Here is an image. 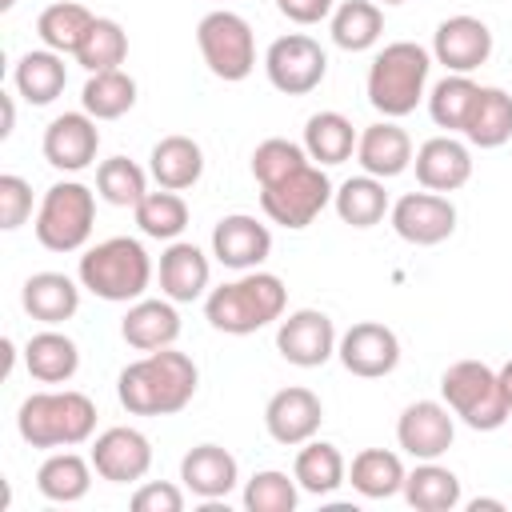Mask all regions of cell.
I'll return each instance as SVG.
<instances>
[{
	"instance_id": "cell-35",
	"label": "cell",
	"mask_w": 512,
	"mask_h": 512,
	"mask_svg": "<svg viewBox=\"0 0 512 512\" xmlns=\"http://www.w3.org/2000/svg\"><path fill=\"white\" fill-rule=\"evenodd\" d=\"M404 460L388 448H364L352 456V468H348V484L364 496V500H388L396 492H404Z\"/></svg>"
},
{
	"instance_id": "cell-16",
	"label": "cell",
	"mask_w": 512,
	"mask_h": 512,
	"mask_svg": "<svg viewBox=\"0 0 512 512\" xmlns=\"http://www.w3.org/2000/svg\"><path fill=\"white\" fill-rule=\"evenodd\" d=\"M492 56V28L480 16H448L436 24L432 32V60L444 64L448 72H464L472 76L480 64H488Z\"/></svg>"
},
{
	"instance_id": "cell-24",
	"label": "cell",
	"mask_w": 512,
	"mask_h": 512,
	"mask_svg": "<svg viewBox=\"0 0 512 512\" xmlns=\"http://www.w3.org/2000/svg\"><path fill=\"white\" fill-rule=\"evenodd\" d=\"M356 164L368 176L392 180V176H400L412 164V136L396 120H376L356 140Z\"/></svg>"
},
{
	"instance_id": "cell-38",
	"label": "cell",
	"mask_w": 512,
	"mask_h": 512,
	"mask_svg": "<svg viewBox=\"0 0 512 512\" xmlns=\"http://www.w3.org/2000/svg\"><path fill=\"white\" fill-rule=\"evenodd\" d=\"M476 96H480V84H476L472 76L448 72L444 80H436V84L428 88L424 100H428V116H432L436 128H444V132H464Z\"/></svg>"
},
{
	"instance_id": "cell-41",
	"label": "cell",
	"mask_w": 512,
	"mask_h": 512,
	"mask_svg": "<svg viewBox=\"0 0 512 512\" xmlns=\"http://www.w3.org/2000/svg\"><path fill=\"white\" fill-rule=\"evenodd\" d=\"M132 212H136L140 232L152 236V240H180V232L188 228V204H184V196L172 192V188L148 192Z\"/></svg>"
},
{
	"instance_id": "cell-11",
	"label": "cell",
	"mask_w": 512,
	"mask_h": 512,
	"mask_svg": "<svg viewBox=\"0 0 512 512\" xmlns=\"http://www.w3.org/2000/svg\"><path fill=\"white\" fill-rule=\"evenodd\" d=\"M392 232L404 244L416 248H436L456 232V204L444 192H404L392 208H388Z\"/></svg>"
},
{
	"instance_id": "cell-48",
	"label": "cell",
	"mask_w": 512,
	"mask_h": 512,
	"mask_svg": "<svg viewBox=\"0 0 512 512\" xmlns=\"http://www.w3.org/2000/svg\"><path fill=\"white\" fill-rule=\"evenodd\" d=\"M0 104H4V124H0V140H8V136H12V128H16V104H12V96H8V92H0Z\"/></svg>"
},
{
	"instance_id": "cell-33",
	"label": "cell",
	"mask_w": 512,
	"mask_h": 512,
	"mask_svg": "<svg viewBox=\"0 0 512 512\" xmlns=\"http://www.w3.org/2000/svg\"><path fill=\"white\" fill-rule=\"evenodd\" d=\"M332 208H336V216H340L348 228H372V224H380V220L388 216L392 204H388L384 180L360 172V176H348V180L332 192Z\"/></svg>"
},
{
	"instance_id": "cell-2",
	"label": "cell",
	"mask_w": 512,
	"mask_h": 512,
	"mask_svg": "<svg viewBox=\"0 0 512 512\" xmlns=\"http://www.w3.org/2000/svg\"><path fill=\"white\" fill-rule=\"evenodd\" d=\"M284 308H288V288L276 272H264V268L240 272L236 280L204 296V316L224 336H252L268 324H280Z\"/></svg>"
},
{
	"instance_id": "cell-5",
	"label": "cell",
	"mask_w": 512,
	"mask_h": 512,
	"mask_svg": "<svg viewBox=\"0 0 512 512\" xmlns=\"http://www.w3.org/2000/svg\"><path fill=\"white\" fill-rule=\"evenodd\" d=\"M76 276L92 296L108 304H132L152 284V256L136 236H108L84 248Z\"/></svg>"
},
{
	"instance_id": "cell-52",
	"label": "cell",
	"mask_w": 512,
	"mask_h": 512,
	"mask_svg": "<svg viewBox=\"0 0 512 512\" xmlns=\"http://www.w3.org/2000/svg\"><path fill=\"white\" fill-rule=\"evenodd\" d=\"M380 4H404V0H380Z\"/></svg>"
},
{
	"instance_id": "cell-18",
	"label": "cell",
	"mask_w": 512,
	"mask_h": 512,
	"mask_svg": "<svg viewBox=\"0 0 512 512\" xmlns=\"http://www.w3.org/2000/svg\"><path fill=\"white\" fill-rule=\"evenodd\" d=\"M44 160L60 172H84L88 164H96L100 152V128L96 120L80 108V112H60L52 116V124L44 128Z\"/></svg>"
},
{
	"instance_id": "cell-36",
	"label": "cell",
	"mask_w": 512,
	"mask_h": 512,
	"mask_svg": "<svg viewBox=\"0 0 512 512\" xmlns=\"http://www.w3.org/2000/svg\"><path fill=\"white\" fill-rule=\"evenodd\" d=\"M464 140L472 148H500L512 140V96L496 84H480V96L472 104V116L464 124Z\"/></svg>"
},
{
	"instance_id": "cell-1",
	"label": "cell",
	"mask_w": 512,
	"mask_h": 512,
	"mask_svg": "<svg viewBox=\"0 0 512 512\" xmlns=\"http://www.w3.org/2000/svg\"><path fill=\"white\" fill-rule=\"evenodd\" d=\"M200 388V368L188 352L156 348L124 364L116 376V396L132 416H176L192 404Z\"/></svg>"
},
{
	"instance_id": "cell-34",
	"label": "cell",
	"mask_w": 512,
	"mask_h": 512,
	"mask_svg": "<svg viewBox=\"0 0 512 512\" xmlns=\"http://www.w3.org/2000/svg\"><path fill=\"white\" fill-rule=\"evenodd\" d=\"M292 476L300 484V492H312V496H332L344 480H348V464L340 456L336 444L328 440H304L300 452H296V464H292Z\"/></svg>"
},
{
	"instance_id": "cell-8",
	"label": "cell",
	"mask_w": 512,
	"mask_h": 512,
	"mask_svg": "<svg viewBox=\"0 0 512 512\" xmlns=\"http://www.w3.org/2000/svg\"><path fill=\"white\" fill-rule=\"evenodd\" d=\"M196 48L208 64V72L224 84H240L252 76L256 68V36L252 24L232 12V8H216L208 16H200L196 24Z\"/></svg>"
},
{
	"instance_id": "cell-37",
	"label": "cell",
	"mask_w": 512,
	"mask_h": 512,
	"mask_svg": "<svg viewBox=\"0 0 512 512\" xmlns=\"http://www.w3.org/2000/svg\"><path fill=\"white\" fill-rule=\"evenodd\" d=\"M80 108L92 120H120L124 112L136 108V80L124 68H108V72H88L84 92H80Z\"/></svg>"
},
{
	"instance_id": "cell-23",
	"label": "cell",
	"mask_w": 512,
	"mask_h": 512,
	"mask_svg": "<svg viewBox=\"0 0 512 512\" xmlns=\"http://www.w3.org/2000/svg\"><path fill=\"white\" fill-rule=\"evenodd\" d=\"M208 280L212 264L204 248H196L192 240H168V248L160 252V292L176 304H192L208 292Z\"/></svg>"
},
{
	"instance_id": "cell-39",
	"label": "cell",
	"mask_w": 512,
	"mask_h": 512,
	"mask_svg": "<svg viewBox=\"0 0 512 512\" xmlns=\"http://www.w3.org/2000/svg\"><path fill=\"white\" fill-rule=\"evenodd\" d=\"M92 12L84 8V4H76V0H56V4H48L40 16H36V36H40V44L44 48H52V52H68V56H76V48H80V40L88 36V28H92Z\"/></svg>"
},
{
	"instance_id": "cell-9",
	"label": "cell",
	"mask_w": 512,
	"mask_h": 512,
	"mask_svg": "<svg viewBox=\"0 0 512 512\" xmlns=\"http://www.w3.org/2000/svg\"><path fill=\"white\" fill-rule=\"evenodd\" d=\"M332 192L336 188H332L328 172L308 160L304 168H296V172H288V176H280L272 184H260V208H264V216L272 224L300 232L332 204Z\"/></svg>"
},
{
	"instance_id": "cell-50",
	"label": "cell",
	"mask_w": 512,
	"mask_h": 512,
	"mask_svg": "<svg viewBox=\"0 0 512 512\" xmlns=\"http://www.w3.org/2000/svg\"><path fill=\"white\" fill-rule=\"evenodd\" d=\"M496 372H500V388H504V396H508V404H512V360H504Z\"/></svg>"
},
{
	"instance_id": "cell-20",
	"label": "cell",
	"mask_w": 512,
	"mask_h": 512,
	"mask_svg": "<svg viewBox=\"0 0 512 512\" xmlns=\"http://www.w3.org/2000/svg\"><path fill=\"white\" fill-rule=\"evenodd\" d=\"M412 164H416L420 188H428V192H444L448 196V192H456V188H464L472 180V148L464 140H456L452 132L424 140L416 148Z\"/></svg>"
},
{
	"instance_id": "cell-28",
	"label": "cell",
	"mask_w": 512,
	"mask_h": 512,
	"mask_svg": "<svg viewBox=\"0 0 512 512\" xmlns=\"http://www.w3.org/2000/svg\"><path fill=\"white\" fill-rule=\"evenodd\" d=\"M24 368L32 380L40 384H68L80 368V348L72 336H64L60 328H44L36 336H28L24 344Z\"/></svg>"
},
{
	"instance_id": "cell-15",
	"label": "cell",
	"mask_w": 512,
	"mask_h": 512,
	"mask_svg": "<svg viewBox=\"0 0 512 512\" xmlns=\"http://www.w3.org/2000/svg\"><path fill=\"white\" fill-rule=\"evenodd\" d=\"M456 440V416L444 400H412L396 420V444L412 460H440Z\"/></svg>"
},
{
	"instance_id": "cell-29",
	"label": "cell",
	"mask_w": 512,
	"mask_h": 512,
	"mask_svg": "<svg viewBox=\"0 0 512 512\" xmlns=\"http://www.w3.org/2000/svg\"><path fill=\"white\" fill-rule=\"evenodd\" d=\"M12 84H16V92H20L28 104H36V108L52 104V100L64 92V84H68L64 56L52 52V48H32V52H24V56L16 60V68H12Z\"/></svg>"
},
{
	"instance_id": "cell-25",
	"label": "cell",
	"mask_w": 512,
	"mask_h": 512,
	"mask_svg": "<svg viewBox=\"0 0 512 512\" xmlns=\"http://www.w3.org/2000/svg\"><path fill=\"white\" fill-rule=\"evenodd\" d=\"M80 288H84V284H76V280L64 276V272H32V276L24 280V288H20V304H24V312H28L32 320L56 328V324H64V320L76 316V308H80Z\"/></svg>"
},
{
	"instance_id": "cell-47",
	"label": "cell",
	"mask_w": 512,
	"mask_h": 512,
	"mask_svg": "<svg viewBox=\"0 0 512 512\" xmlns=\"http://www.w3.org/2000/svg\"><path fill=\"white\" fill-rule=\"evenodd\" d=\"M276 8H280V16H288L292 24H320V20H328L332 16V0H276Z\"/></svg>"
},
{
	"instance_id": "cell-32",
	"label": "cell",
	"mask_w": 512,
	"mask_h": 512,
	"mask_svg": "<svg viewBox=\"0 0 512 512\" xmlns=\"http://www.w3.org/2000/svg\"><path fill=\"white\" fill-rule=\"evenodd\" d=\"M404 500L416 512H452L460 508L464 492H460V476L436 460H420L408 476H404Z\"/></svg>"
},
{
	"instance_id": "cell-46",
	"label": "cell",
	"mask_w": 512,
	"mask_h": 512,
	"mask_svg": "<svg viewBox=\"0 0 512 512\" xmlns=\"http://www.w3.org/2000/svg\"><path fill=\"white\" fill-rule=\"evenodd\" d=\"M132 512H180L184 508V492L168 480H148L132 492Z\"/></svg>"
},
{
	"instance_id": "cell-45",
	"label": "cell",
	"mask_w": 512,
	"mask_h": 512,
	"mask_svg": "<svg viewBox=\"0 0 512 512\" xmlns=\"http://www.w3.org/2000/svg\"><path fill=\"white\" fill-rule=\"evenodd\" d=\"M28 216H32V184L16 172H4L0 176V228L16 232Z\"/></svg>"
},
{
	"instance_id": "cell-40",
	"label": "cell",
	"mask_w": 512,
	"mask_h": 512,
	"mask_svg": "<svg viewBox=\"0 0 512 512\" xmlns=\"http://www.w3.org/2000/svg\"><path fill=\"white\" fill-rule=\"evenodd\" d=\"M96 192L112 208H136L148 196V176L128 156H108L96 164Z\"/></svg>"
},
{
	"instance_id": "cell-6",
	"label": "cell",
	"mask_w": 512,
	"mask_h": 512,
	"mask_svg": "<svg viewBox=\"0 0 512 512\" xmlns=\"http://www.w3.org/2000/svg\"><path fill=\"white\" fill-rule=\"evenodd\" d=\"M440 396L452 408V416L460 424H468L472 432H496L512 416V404L500 388V372L488 368L484 360L448 364L444 376H440Z\"/></svg>"
},
{
	"instance_id": "cell-22",
	"label": "cell",
	"mask_w": 512,
	"mask_h": 512,
	"mask_svg": "<svg viewBox=\"0 0 512 512\" xmlns=\"http://www.w3.org/2000/svg\"><path fill=\"white\" fill-rule=\"evenodd\" d=\"M120 336L128 348L136 352H156V348H172L176 336H180V312H176V300L160 296V300H132L124 320H120Z\"/></svg>"
},
{
	"instance_id": "cell-13",
	"label": "cell",
	"mask_w": 512,
	"mask_h": 512,
	"mask_svg": "<svg viewBox=\"0 0 512 512\" xmlns=\"http://www.w3.org/2000/svg\"><path fill=\"white\" fill-rule=\"evenodd\" d=\"M88 460H92L100 480H108V484H136L152 468V440L140 428L116 424V428H104L92 440Z\"/></svg>"
},
{
	"instance_id": "cell-19",
	"label": "cell",
	"mask_w": 512,
	"mask_h": 512,
	"mask_svg": "<svg viewBox=\"0 0 512 512\" xmlns=\"http://www.w3.org/2000/svg\"><path fill=\"white\" fill-rule=\"evenodd\" d=\"M212 256L232 272H252L272 256V232L248 212H232L212 228Z\"/></svg>"
},
{
	"instance_id": "cell-43",
	"label": "cell",
	"mask_w": 512,
	"mask_h": 512,
	"mask_svg": "<svg viewBox=\"0 0 512 512\" xmlns=\"http://www.w3.org/2000/svg\"><path fill=\"white\" fill-rule=\"evenodd\" d=\"M300 504V484L288 472L264 468L244 484V508L248 512H296Z\"/></svg>"
},
{
	"instance_id": "cell-7",
	"label": "cell",
	"mask_w": 512,
	"mask_h": 512,
	"mask_svg": "<svg viewBox=\"0 0 512 512\" xmlns=\"http://www.w3.org/2000/svg\"><path fill=\"white\" fill-rule=\"evenodd\" d=\"M96 224V192L80 180H56L36 208L32 232L48 252H80Z\"/></svg>"
},
{
	"instance_id": "cell-31",
	"label": "cell",
	"mask_w": 512,
	"mask_h": 512,
	"mask_svg": "<svg viewBox=\"0 0 512 512\" xmlns=\"http://www.w3.org/2000/svg\"><path fill=\"white\" fill-rule=\"evenodd\" d=\"M332 44L344 52H368L384 36V12L376 0H340L328 16Z\"/></svg>"
},
{
	"instance_id": "cell-17",
	"label": "cell",
	"mask_w": 512,
	"mask_h": 512,
	"mask_svg": "<svg viewBox=\"0 0 512 512\" xmlns=\"http://www.w3.org/2000/svg\"><path fill=\"white\" fill-rule=\"evenodd\" d=\"M320 424H324V404L304 384H288V388L272 392V400L264 404V428L284 448H300L304 440H312L320 432Z\"/></svg>"
},
{
	"instance_id": "cell-14",
	"label": "cell",
	"mask_w": 512,
	"mask_h": 512,
	"mask_svg": "<svg viewBox=\"0 0 512 512\" xmlns=\"http://www.w3.org/2000/svg\"><path fill=\"white\" fill-rule=\"evenodd\" d=\"M336 356H340L344 372H352L360 380H380V376L396 372V364H400V336L380 320H360L340 336Z\"/></svg>"
},
{
	"instance_id": "cell-12",
	"label": "cell",
	"mask_w": 512,
	"mask_h": 512,
	"mask_svg": "<svg viewBox=\"0 0 512 512\" xmlns=\"http://www.w3.org/2000/svg\"><path fill=\"white\" fill-rule=\"evenodd\" d=\"M336 324L320 308H296L276 324V352L296 368H320L336 356Z\"/></svg>"
},
{
	"instance_id": "cell-44",
	"label": "cell",
	"mask_w": 512,
	"mask_h": 512,
	"mask_svg": "<svg viewBox=\"0 0 512 512\" xmlns=\"http://www.w3.org/2000/svg\"><path fill=\"white\" fill-rule=\"evenodd\" d=\"M304 164H308L304 144L284 140V136H268L252 152V176H256V184H272V180H280V176H288V172H296Z\"/></svg>"
},
{
	"instance_id": "cell-26",
	"label": "cell",
	"mask_w": 512,
	"mask_h": 512,
	"mask_svg": "<svg viewBox=\"0 0 512 512\" xmlns=\"http://www.w3.org/2000/svg\"><path fill=\"white\" fill-rule=\"evenodd\" d=\"M356 140H360V132L352 128V120L344 112L324 108V112H312L304 120V140L300 144H304L312 164L332 168V164H344V160L356 156Z\"/></svg>"
},
{
	"instance_id": "cell-21",
	"label": "cell",
	"mask_w": 512,
	"mask_h": 512,
	"mask_svg": "<svg viewBox=\"0 0 512 512\" xmlns=\"http://www.w3.org/2000/svg\"><path fill=\"white\" fill-rule=\"evenodd\" d=\"M180 480H184V488H188L196 500L212 504V500H224V496L240 484V464H236V456H232L228 448H220V444H196V448H188L184 460H180Z\"/></svg>"
},
{
	"instance_id": "cell-30",
	"label": "cell",
	"mask_w": 512,
	"mask_h": 512,
	"mask_svg": "<svg viewBox=\"0 0 512 512\" xmlns=\"http://www.w3.org/2000/svg\"><path fill=\"white\" fill-rule=\"evenodd\" d=\"M92 460H84L80 452H52L40 468H36V488H40V496L44 500H52V504H76V500H84L88 496V488H92Z\"/></svg>"
},
{
	"instance_id": "cell-4",
	"label": "cell",
	"mask_w": 512,
	"mask_h": 512,
	"mask_svg": "<svg viewBox=\"0 0 512 512\" xmlns=\"http://www.w3.org/2000/svg\"><path fill=\"white\" fill-rule=\"evenodd\" d=\"M16 432L32 448H76L96 432V404L76 388L32 392L16 412Z\"/></svg>"
},
{
	"instance_id": "cell-27",
	"label": "cell",
	"mask_w": 512,
	"mask_h": 512,
	"mask_svg": "<svg viewBox=\"0 0 512 512\" xmlns=\"http://www.w3.org/2000/svg\"><path fill=\"white\" fill-rule=\"evenodd\" d=\"M148 172L160 188H172V192H184L192 188L200 176H204V148L192 140V136H164L152 144V156H148Z\"/></svg>"
},
{
	"instance_id": "cell-3",
	"label": "cell",
	"mask_w": 512,
	"mask_h": 512,
	"mask_svg": "<svg viewBox=\"0 0 512 512\" xmlns=\"http://www.w3.org/2000/svg\"><path fill=\"white\" fill-rule=\"evenodd\" d=\"M428 72H432V52L416 40H392L384 44L372 64H368V104L384 120H400L416 112V104L428 96Z\"/></svg>"
},
{
	"instance_id": "cell-10",
	"label": "cell",
	"mask_w": 512,
	"mask_h": 512,
	"mask_svg": "<svg viewBox=\"0 0 512 512\" xmlns=\"http://www.w3.org/2000/svg\"><path fill=\"white\" fill-rule=\"evenodd\" d=\"M264 72H268V84L276 92H284V96H308L328 76V52L308 32H288V36H276L268 44Z\"/></svg>"
},
{
	"instance_id": "cell-51",
	"label": "cell",
	"mask_w": 512,
	"mask_h": 512,
	"mask_svg": "<svg viewBox=\"0 0 512 512\" xmlns=\"http://www.w3.org/2000/svg\"><path fill=\"white\" fill-rule=\"evenodd\" d=\"M16 8V0H0V12H12Z\"/></svg>"
},
{
	"instance_id": "cell-49",
	"label": "cell",
	"mask_w": 512,
	"mask_h": 512,
	"mask_svg": "<svg viewBox=\"0 0 512 512\" xmlns=\"http://www.w3.org/2000/svg\"><path fill=\"white\" fill-rule=\"evenodd\" d=\"M508 504L504 500H492V496H476V500H468V512H504Z\"/></svg>"
},
{
	"instance_id": "cell-42",
	"label": "cell",
	"mask_w": 512,
	"mask_h": 512,
	"mask_svg": "<svg viewBox=\"0 0 512 512\" xmlns=\"http://www.w3.org/2000/svg\"><path fill=\"white\" fill-rule=\"evenodd\" d=\"M124 60H128V32L116 20L96 16L88 36L76 48V64L84 72H108V68H120Z\"/></svg>"
}]
</instances>
